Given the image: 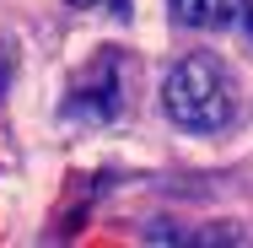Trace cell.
Segmentation results:
<instances>
[{
	"mask_svg": "<svg viewBox=\"0 0 253 248\" xmlns=\"http://www.w3.org/2000/svg\"><path fill=\"white\" fill-rule=\"evenodd\" d=\"M162 108L178 130H194V135H210L232 119V81L215 59L205 54H189L178 59L167 76H162Z\"/></svg>",
	"mask_w": 253,
	"mask_h": 248,
	"instance_id": "cell-1",
	"label": "cell"
},
{
	"mask_svg": "<svg viewBox=\"0 0 253 248\" xmlns=\"http://www.w3.org/2000/svg\"><path fill=\"white\" fill-rule=\"evenodd\" d=\"M119 92H124V81H119V59H102L97 70H92V81H81L70 102H65V113L70 119H92V124H108L113 113H119Z\"/></svg>",
	"mask_w": 253,
	"mask_h": 248,
	"instance_id": "cell-2",
	"label": "cell"
},
{
	"mask_svg": "<svg viewBox=\"0 0 253 248\" xmlns=\"http://www.w3.org/2000/svg\"><path fill=\"white\" fill-rule=\"evenodd\" d=\"M178 27H232L248 16V0H167Z\"/></svg>",
	"mask_w": 253,
	"mask_h": 248,
	"instance_id": "cell-3",
	"label": "cell"
},
{
	"mask_svg": "<svg viewBox=\"0 0 253 248\" xmlns=\"http://www.w3.org/2000/svg\"><path fill=\"white\" fill-rule=\"evenodd\" d=\"M11 59H16V54L0 44V98H5V87H11Z\"/></svg>",
	"mask_w": 253,
	"mask_h": 248,
	"instance_id": "cell-4",
	"label": "cell"
}]
</instances>
